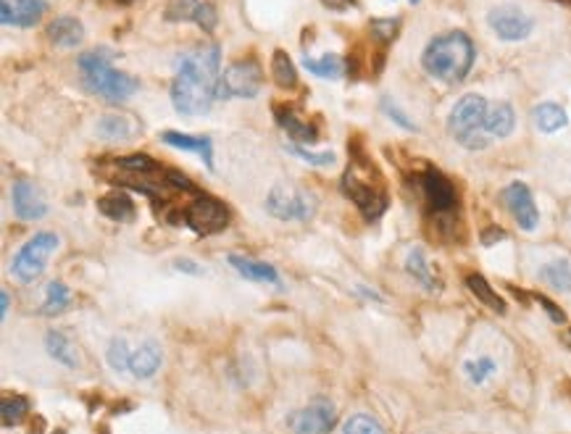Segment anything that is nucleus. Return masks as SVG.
<instances>
[{"label":"nucleus","instance_id":"nucleus-1","mask_svg":"<svg viewBox=\"0 0 571 434\" xmlns=\"http://www.w3.org/2000/svg\"><path fill=\"white\" fill-rule=\"evenodd\" d=\"M219 77H221V53L219 45H195L182 51L174 59L172 79V103L180 114L198 116L209 114L213 100H219Z\"/></svg>","mask_w":571,"mask_h":434},{"label":"nucleus","instance_id":"nucleus-2","mask_svg":"<svg viewBox=\"0 0 571 434\" xmlns=\"http://www.w3.org/2000/svg\"><path fill=\"white\" fill-rule=\"evenodd\" d=\"M474 59H477V51H474L472 37L466 32L451 30L429 40L421 56V66L429 77L445 85H458L469 77Z\"/></svg>","mask_w":571,"mask_h":434},{"label":"nucleus","instance_id":"nucleus-3","mask_svg":"<svg viewBox=\"0 0 571 434\" xmlns=\"http://www.w3.org/2000/svg\"><path fill=\"white\" fill-rule=\"evenodd\" d=\"M111 51L108 48H95V51H85L77 63H80V77L82 85L90 90L92 95L108 100V103H124L132 95L140 90V79L119 71L111 66Z\"/></svg>","mask_w":571,"mask_h":434},{"label":"nucleus","instance_id":"nucleus-4","mask_svg":"<svg viewBox=\"0 0 571 434\" xmlns=\"http://www.w3.org/2000/svg\"><path fill=\"white\" fill-rule=\"evenodd\" d=\"M487 108H490V103L482 95H463L453 106L451 116H448V129H451L453 140L469 151L487 148L492 143V134L487 129Z\"/></svg>","mask_w":571,"mask_h":434},{"label":"nucleus","instance_id":"nucleus-5","mask_svg":"<svg viewBox=\"0 0 571 434\" xmlns=\"http://www.w3.org/2000/svg\"><path fill=\"white\" fill-rule=\"evenodd\" d=\"M342 192L361 208L366 218L382 217L388 208V195L379 182V171L363 158H353V163L348 166L342 177Z\"/></svg>","mask_w":571,"mask_h":434},{"label":"nucleus","instance_id":"nucleus-6","mask_svg":"<svg viewBox=\"0 0 571 434\" xmlns=\"http://www.w3.org/2000/svg\"><path fill=\"white\" fill-rule=\"evenodd\" d=\"M61 240L59 235H53V232H37L32 240H27L19 253L14 255V261H11V274H14V280H19L22 284H30L34 282L42 272H45V266H48V258L59 250Z\"/></svg>","mask_w":571,"mask_h":434},{"label":"nucleus","instance_id":"nucleus-7","mask_svg":"<svg viewBox=\"0 0 571 434\" xmlns=\"http://www.w3.org/2000/svg\"><path fill=\"white\" fill-rule=\"evenodd\" d=\"M264 85V71L258 61L253 59H240L232 61L219 77V100H229V97H256L261 93Z\"/></svg>","mask_w":571,"mask_h":434},{"label":"nucleus","instance_id":"nucleus-8","mask_svg":"<svg viewBox=\"0 0 571 434\" xmlns=\"http://www.w3.org/2000/svg\"><path fill=\"white\" fill-rule=\"evenodd\" d=\"M267 211L282 221H308L316 214V200L295 187H274L267 198Z\"/></svg>","mask_w":571,"mask_h":434},{"label":"nucleus","instance_id":"nucleus-9","mask_svg":"<svg viewBox=\"0 0 571 434\" xmlns=\"http://www.w3.org/2000/svg\"><path fill=\"white\" fill-rule=\"evenodd\" d=\"M334 424H337V408L324 398L287 413V429L293 434H330Z\"/></svg>","mask_w":571,"mask_h":434},{"label":"nucleus","instance_id":"nucleus-10","mask_svg":"<svg viewBox=\"0 0 571 434\" xmlns=\"http://www.w3.org/2000/svg\"><path fill=\"white\" fill-rule=\"evenodd\" d=\"M184 221H187V226H190L192 232H198V235L206 237V235L221 232V229L229 224V211H227V206L219 203L216 198H211V195H198V198L187 206Z\"/></svg>","mask_w":571,"mask_h":434},{"label":"nucleus","instance_id":"nucleus-11","mask_svg":"<svg viewBox=\"0 0 571 434\" xmlns=\"http://www.w3.org/2000/svg\"><path fill=\"white\" fill-rule=\"evenodd\" d=\"M419 185L421 192H424V200H426V206L435 217H451L453 211L458 208V192L445 174L432 169V171L421 174Z\"/></svg>","mask_w":571,"mask_h":434},{"label":"nucleus","instance_id":"nucleus-12","mask_svg":"<svg viewBox=\"0 0 571 434\" xmlns=\"http://www.w3.org/2000/svg\"><path fill=\"white\" fill-rule=\"evenodd\" d=\"M487 24H490V30L495 32L501 40H506V42H519V40L529 37V32L535 27L532 16L524 14V11L516 8V5L492 8V11L487 14Z\"/></svg>","mask_w":571,"mask_h":434},{"label":"nucleus","instance_id":"nucleus-13","mask_svg":"<svg viewBox=\"0 0 571 434\" xmlns=\"http://www.w3.org/2000/svg\"><path fill=\"white\" fill-rule=\"evenodd\" d=\"M503 203L506 208L511 211V217L516 218V224L524 229V232H532L538 229L540 224V211H538V203L529 192V187L524 182H511V185L503 189Z\"/></svg>","mask_w":571,"mask_h":434},{"label":"nucleus","instance_id":"nucleus-14","mask_svg":"<svg viewBox=\"0 0 571 434\" xmlns=\"http://www.w3.org/2000/svg\"><path fill=\"white\" fill-rule=\"evenodd\" d=\"M166 19L169 22H192L201 30L213 32L219 14L211 0H172L166 8Z\"/></svg>","mask_w":571,"mask_h":434},{"label":"nucleus","instance_id":"nucleus-15","mask_svg":"<svg viewBox=\"0 0 571 434\" xmlns=\"http://www.w3.org/2000/svg\"><path fill=\"white\" fill-rule=\"evenodd\" d=\"M45 11H48L45 0H0V22L5 27L30 30L40 24Z\"/></svg>","mask_w":571,"mask_h":434},{"label":"nucleus","instance_id":"nucleus-16","mask_svg":"<svg viewBox=\"0 0 571 434\" xmlns=\"http://www.w3.org/2000/svg\"><path fill=\"white\" fill-rule=\"evenodd\" d=\"M11 203L14 211L22 221H37L48 214V203L42 198V189L30 182V180H16L11 189Z\"/></svg>","mask_w":571,"mask_h":434},{"label":"nucleus","instance_id":"nucleus-17","mask_svg":"<svg viewBox=\"0 0 571 434\" xmlns=\"http://www.w3.org/2000/svg\"><path fill=\"white\" fill-rule=\"evenodd\" d=\"M227 261H229V266L242 274L248 282H261V284H274V287H279V272L267 263V261H256V258H245V255H227Z\"/></svg>","mask_w":571,"mask_h":434},{"label":"nucleus","instance_id":"nucleus-18","mask_svg":"<svg viewBox=\"0 0 571 434\" xmlns=\"http://www.w3.org/2000/svg\"><path fill=\"white\" fill-rule=\"evenodd\" d=\"M274 116H276V122L279 126L298 143V145H314L316 140H319V132L314 129V126L308 125V122H303L301 116L293 111V108H285V106H274Z\"/></svg>","mask_w":571,"mask_h":434},{"label":"nucleus","instance_id":"nucleus-19","mask_svg":"<svg viewBox=\"0 0 571 434\" xmlns=\"http://www.w3.org/2000/svg\"><path fill=\"white\" fill-rule=\"evenodd\" d=\"M161 140L172 148H180V151H190V153H198L206 166H213V145H211V137H203V134H182V132H174V129H166L161 132Z\"/></svg>","mask_w":571,"mask_h":434},{"label":"nucleus","instance_id":"nucleus-20","mask_svg":"<svg viewBox=\"0 0 571 434\" xmlns=\"http://www.w3.org/2000/svg\"><path fill=\"white\" fill-rule=\"evenodd\" d=\"M45 34H48V40L56 48H77L85 40V30H82V24L74 16H59V19H53L48 24Z\"/></svg>","mask_w":571,"mask_h":434},{"label":"nucleus","instance_id":"nucleus-21","mask_svg":"<svg viewBox=\"0 0 571 434\" xmlns=\"http://www.w3.org/2000/svg\"><path fill=\"white\" fill-rule=\"evenodd\" d=\"M161 369V350L155 342H145L137 350H132L129 358V374L137 379H151L153 374Z\"/></svg>","mask_w":571,"mask_h":434},{"label":"nucleus","instance_id":"nucleus-22","mask_svg":"<svg viewBox=\"0 0 571 434\" xmlns=\"http://www.w3.org/2000/svg\"><path fill=\"white\" fill-rule=\"evenodd\" d=\"M513 126H516V114H513L511 103H506V100L490 103V108H487V129H490L492 140L495 137H509Z\"/></svg>","mask_w":571,"mask_h":434},{"label":"nucleus","instance_id":"nucleus-23","mask_svg":"<svg viewBox=\"0 0 571 434\" xmlns=\"http://www.w3.org/2000/svg\"><path fill=\"white\" fill-rule=\"evenodd\" d=\"M532 122H535V126L540 132L553 134V132H558V129H564V126L569 125V116H566V111L558 103H540L532 111Z\"/></svg>","mask_w":571,"mask_h":434},{"label":"nucleus","instance_id":"nucleus-24","mask_svg":"<svg viewBox=\"0 0 571 434\" xmlns=\"http://www.w3.org/2000/svg\"><path fill=\"white\" fill-rule=\"evenodd\" d=\"M98 211L114 221H129L135 217V200L126 192H108L98 200Z\"/></svg>","mask_w":571,"mask_h":434},{"label":"nucleus","instance_id":"nucleus-25","mask_svg":"<svg viewBox=\"0 0 571 434\" xmlns=\"http://www.w3.org/2000/svg\"><path fill=\"white\" fill-rule=\"evenodd\" d=\"M538 277L548 287H553L556 292H571V263L566 258H556V261L545 263Z\"/></svg>","mask_w":571,"mask_h":434},{"label":"nucleus","instance_id":"nucleus-26","mask_svg":"<svg viewBox=\"0 0 571 434\" xmlns=\"http://www.w3.org/2000/svg\"><path fill=\"white\" fill-rule=\"evenodd\" d=\"M271 77H274L276 88H282V90L298 88V69H295V63L285 51H274V56H271Z\"/></svg>","mask_w":571,"mask_h":434},{"label":"nucleus","instance_id":"nucleus-27","mask_svg":"<svg viewBox=\"0 0 571 434\" xmlns=\"http://www.w3.org/2000/svg\"><path fill=\"white\" fill-rule=\"evenodd\" d=\"M45 350L53 361H59L66 369H77V356H74V345L66 340V335L59 329H51L45 335Z\"/></svg>","mask_w":571,"mask_h":434},{"label":"nucleus","instance_id":"nucleus-28","mask_svg":"<svg viewBox=\"0 0 571 434\" xmlns=\"http://www.w3.org/2000/svg\"><path fill=\"white\" fill-rule=\"evenodd\" d=\"M95 132H98V137H103V140H126V137L135 134V122L126 119L124 114H106V116L98 122Z\"/></svg>","mask_w":571,"mask_h":434},{"label":"nucleus","instance_id":"nucleus-29","mask_svg":"<svg viewBox=\"0 0 571 434\" xmlns=\"http://www.w3.org/2000/svg\"><path fill=\"white\" fill-rule=\"evenodd\" d=\"M303 66H305L311 74L322 77V79H340V77L345 74V61H342V56H337V53H324L322 59L305 56V59H303Z\"/></svg>","mask_w":571,"mask_h":434},{"label":"nucleus","instance_id":"nucleus-30","mask_svg":"<svg viewBox=\"0 0 571 434\" xmlns=\"http://www.w3.org/2000/svg\"><path fill=\"white\" fill-rule=\"evenodd\" d=\"M466 284H469V290L474 292V298H477L480 303H484L487 309H492L495 313H506V300L490 287V282L484 280V277H480V274H469V277H466Z\"/></svg>","mask_w":571,"mask_h":434},{"label":"nucleus","instance_id":"nucleus-31","mask_svg":"<svg viewBox=\"0 0 571 434\" xmlns=\"http://www.w3.org/2000/svg\"><path fill=\"white\" fill-rule=\"evenodd\" d=\"M406 272L419 282L424 290H437V280H435V274L429 272V261H426V255H424V250L421 248H414L408 253Z\"/></svg>","mask_w":571,"mask_h":434},{"label":"nucleus","instance_id":"nucleus-32","mask_svg":"<svg viewBox=\"0 0 571 434\" xmlns=\"http://www.w3.org/2000/svg\"><path fill=\"white\" fill-rule=\"evenodd\" d=\"M27 413H30V403H27V398H22V395H5L3 403H0V421H3L5 429L22 424Z\"/></svg>","mask_w":571,"mask_h":434},{"label":"nucleus","instance_id":"nucleus-33","mask_svg":"<svg viewBox=\"0 0 571 434\" xmlns=\"http://www.w3.org/2000/svg\"><path fill=\"white\" fill-rule=\"evenodd\" d=\"M71 303V292L63 282H51L48 290H45V303H42V313L45 316H59L63 310L69 309Z\"/></svg>","mask_w":571,"mask_h":434},{"label":"nucleus","instance_id":"nucleus-34","mask_svg":"<svg viewBox=\"0 0 571 434\" xmlns=\"http://www.w3.org/2000/svg\"><path fill=\"white\" fill-rule=\"evenodd\" d=\"M114 166H119L124 174H151L161 169L148 153L121 155V158H114Z\"/></svg>","mask_w":571,"mask_h":434},{"label":"nucleus","instance_id":"nucleus-35","mask_svg":"<svg viewBox=\"0 0 571 434\" xmlns=\"http://www.w3.org/2000/svg\"><path fill=\"white\" fill-rule=\"evenodd\" d=\"M463 372H466L472 384H484L492 374L498 372V364L492 358H477V361H466Z\"/></svg>","mask_w":571,"mask_h":434},{"label":"nucleus","instance_id":"nucleus-36","mask_svg":"<svg viewBox=\"0 0 571 434\" xmlns=\"http://www.w3.org/2000/svg\"><path fill=\"white\" fill-rule=\"evenodd\" d=\"M342 434H385V429H382V424L377 419H371L366 413H356V416H351L345 421Z\"/></svg>","mask_w":571,"mask_h":434},{"label":"nucleus","instance_id":"nucleus-37","mask_svg":"<svg viewBox=\"0 0 571 434\" xmlns=\"http://www.w3.org/2000/svg\"><path fill=\"white\" fill-rule=\"evenodd\" d=\"M369 30L374 40H379L382 45H390L400 32V19H371Z\"/></svg>","mask_w":571,"mask_h":434},{"label":"nucleus","instance_id":"nucleus-38","mask_svg":"<svg viewBox=\"0 0 571 434\" xmlns=\"http://www.w3.org/2000/svg\"><path fill=\"white\" fill-rule=\"evenodd\" d=\"M129 358H132V350L124 340H114L111 347H108V364L114 372H129Z\"/></svg>","mask_w":571,"mask_h":434},{"label":"nucleus","instance_id":"nucleus-39","mask_svg":"<svg viewBox=\"0 0 571 434\" xmlns=\"http://www.w3.org/2000/svg\"><path fill=\"white\" fill-rule=\"evenodd\" d=\"M287 151L293 155H298L305 163H314V166H332V163H334V153H332V151H327V153H311V151L303 148V145H290Z\"/></svg>","mask_w":571,"mask_h":434},{"label":"nucleus","instance_id":"nucleus-40","mask_svg":"<svg viewBox=\"0 0 571 434\" xmlns=\"http://www.w3.org/2000/svg\"><path fill=\"white\" fill-rule=\"evenodd\" d=\"M382 111H385V114H388V116H390L392 122H395L398 126H403V129H408V132H414V129H417V125H414V122H411V119H408V116H406V114L395 106V103H392L390 97H382Z\"/></svg>","mask_w":571,"mask_h":434},{"label":"nucleus","instance_id":"nucleus-41","mask_svg":"<svg viewBox=\"0 0 571 434\" xmlns=\"http://www.w3.org/2000/svg\"><path fill=\"white\" fill-rule=\"evenodd\" d=\"M535 300L540 303L542 309L548 310V316H550V319H553L556 324H564V321H566V313L558 309V306H556V303H553L550 298H545V295H535Z\"/></svg>","mask_w":571,"mask_h":434},{"label":"nucleus","instance_id":"nucleus-42","mask_svg":"<svg viewBox=\"0 0 571 434\" xmlns=\"http://www.w3.org/2000/svg\"><path fill=\"white\" fill-rule=\"evenodd\" d=\"M501 240H506V232L503 229H487V232H482V243L484 245H495Z\"/></svg>","mask_w":571,"mask_h":434},{"label":"nucleus","instance_id":"nucleus-43","mask_svg":"<svg viewBox=\"0 0 571 434\" xmlns=\"http://www.w3.org/2000/svg\"><path fill=\"white\" fill-rule=\"evenodd\" d=\"M174 269L182 272V274H203V269L198 266V263H192V261H187V258H182L174 263Z\"/></svg>","mask_w":571,"mask_h":434},{"label":"nucleus","instance_id":"nucleus-44","mask_svg":"<svg viewBox=\"0 0 571 434\" xmlns=\"http://www.w3.org/2000/svg\"><path fill=\"white\" fill-rule=\"evenodd\" d=\"M327 8H332V11H348L351 5H356L359 0H322Z\"/></svg>","mask_w":571,"mask_h":434},{"label":"nucleus","instance_id":"nucleus-45","mask_svg":"<svg viewBox=\"0 0 571 434\" xmlns=\"http://www.w3.org/2000/svg\"><path fill=\"white\" fill-rule=\"evenodd\" d=\"M8 309H11V295L3 290V292H0V313H3V319L8 316Z\"/></svg>","mask_w":571,"mask_h":434},{"label":"nucleus","instance_id":"nucleus-46","mask_svg":"<svg viewBox=\"0 0 571 434\" xmlns=\"http://www.w3.org/2000/svg\"><path fill=\"white\" fill-rule=\"evenodd\" d=\"M111 3H119V5H129V3H135V0H111Z\"/></svg>","mask_w":571,"mask_h":434},{"label":"nucleus","instance_id":"nucleus-47","mask_svg":"<svg viewBox=\"0 0 571 434\" xmlns=\"http://www.w3.org/2000/svg\"><path fill=\"white\" fill-rule=\"evenodd\" d=\"M564 340H566V345H569V347H571V329H569V332H566V337H564Z\"/></svg>","mask_w":571,"mask_h":434},{"label":"nucleus","instance_id":"nucleus-48","mask_svg":"<svg viewBox=\"0 0 571 434\" xmlns=\"http://www.w3.org/2000/svg\"><path fill=\"white\" fill-rule=\"evenodd\" d=\"M53 434H66V432H63V429H59V432H53Z\"/></svg>","mask_w":571,"mask_h":434},{"label":"nucleus","instance_id":"nucleus-49","mask_svg":"<svg viewBox=\"0 0 571 434\" xmlns=\"http://www.w3.org/2000/svg\"><path fill=\"white\" fill-rule=\"evenodd\" d=\"M411 3H419V0H411Z\"/></svg>","mask_w":571,"mask_h":434},{"label":"nucleus","instance_id":"nucleus-50","mask_svg":"<svg viewBox=\"0 0 571 434\" xmlns=\"http://www.w3.org/2000/svg\"><path fill=\"white\" fill-rule=\"evenodd\" d=\"M569 3H571V0H569Z\"/></svg>","mask_w":571,"mask_h":434}]
</instances>
